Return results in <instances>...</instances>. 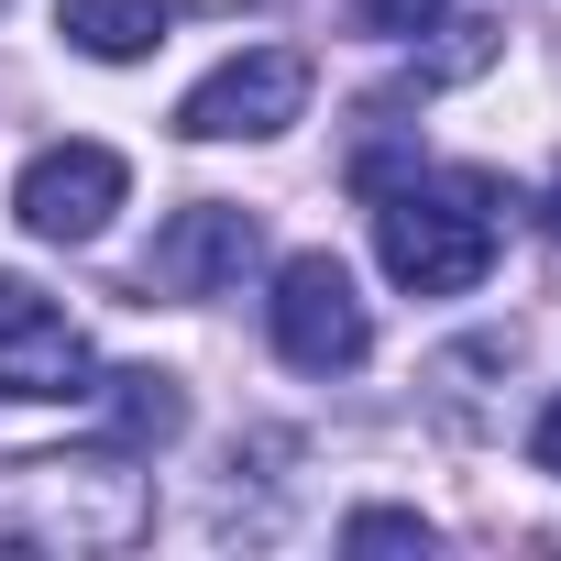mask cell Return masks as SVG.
<instances>
[{
	"label": "cell",
	"mask_w": 561,
	"mask_h": 561,
	"mask_svg": "<svg viewBox=\"0 0 561 561\" xmlns=\"http://www.w3.org/2000/svg\"><path fill=\"white\" fill-rule=\"evenodd\" d=\"M539 220H550V242H561V165H550V198H539Z\"/></svg>",
	"instance_id": "13"
},
{
	"label": "cell",
	"mask_w": 561,
	"mask_h": 561,
	"mask_svg": "<svg viewBox=\"0 0 561 561\" xmlns=\"http://www.w3.org/2000/svg\"><path fill=\"white\" fill-rule=\"evenodd\" d=\"M298 111H309V56L298 45H242V56H220L176 100V133L187 144H264V133H287Z\"/></svg>",
	"instance_id": "4"
},
{
	"label": "cell",
	"mask_w": 561,
	"mask_h": 561,
	"mask_svg": "<svg viewBox=\"0 0 561 561\" xmlns=\"http://www.w3.org/2000/svg\"><path fill=\"white\" fill-rule=\"evenodd\" d=\"M253 264H264V220L231 209V198H198V209H176V220L154 231L144 287H165V298H220V287H242Z\"/></svg>",
	"instance_id": "7"
},
{
	"label": "cell",
	"mask_w": 561,
	"mask_h": 561,
	"mask_svg": "<svg viewBox=\"0 0 561 561\" xmlns=\"http://www.w3.org/2000/svg\"><path fill=\"white\" fill-rule=\"evenodd\" d=\"M342 550H430V517H408V506H353V517H342Z\"/></svg>",
	"instance_id": "10"
},
{
	"label": "cell",
	"mask_w": 561,
	"mask_h": 561,
	"mask_svg": "<svg viewBox=\"0 0 561 561\" xmlns=\"http://www.w3.org/2000/svg\"><path fill=\"white\" fill-rule=\"evenodd\" d=\"M89 386H100V364H89L78 320L45 309L23 275H0V397H12V408H67Z\"/></svg>",
	"instance_id": "5"
},
{
	"label": "cell",
	"mask_w": 561,
	"mask_h": 561,
	"mask_svg": "<svg viewBox=\"0 0 561 561\" xmlns=\"http://www.w3.org/2000/svg\"><path fill=\"white\" fill-rule=\"evenodd\" d=\"M528 462H539V473H561V397L539 408V430H528Z\"/></svg>",
	"instance_id": "12"
},
{
	"label": "cell",
	"mask_w": 561,
	"mask_h": 561,
	"mask_svg": "<svg viewBox=\"0 0 561 561\" xmlns=\"http://www.w3.org/2000/svg\"><path fill=\"white\" fill-rule=\"evenodd\" d=\"M122 154L111 144H45L34 165H23V187H12V209H23V231L34 242H100L111 231V209H122Z\"/></svg>",
	"instance_id": "6"
},
{
	"label": "cell",
	"mask_w": 561,
	"mask_h": 561,
	"mask_svg": "<svg viewBox=\"0 0 561 561\" xmlns=\"http://www.w3.org/2000/svg\"><path fill=\"white\" fill-rule=\"evenodd\" d=\"M154 528V484L133 451H56V462H0V539L23 550H133Z\"/></svg>",
	"instance_id": "1"
},
{
	"label": "cell",
	"mask_w": 561,
	"mask_h": 561,
	"mask_svg": "<svg viewBox=\"0 0 561 561\" xmlns=\"http://www.w3.org/2000/svg\"><path fill=\"white\" fill-rule=\"evenodd\" d=\"M89 397L111 408V440H122V451H165V440L187 430V386L154 375V364H122V375H100Z\"/></svg>",
	"instance_id": "8"
},
{
	"label": "cell",
	"mask_w": 561,
	"mask_h": 561,
	"mask_svg": "<svg viewBox=\"0 0 561 561\" xmlns=\"http://www.w3.org/2000/svg\"><path fill=\"white\" fill-rule=\"evenodd\" d=\"M264 331L298 375H353L375 353V309L353 298V275L331 253H287L275 264V298H264Z\"/></svg>",
	"instance_id": "3"
},
{
	"label": "cell",
	"mask_w": 561,
	"mask_h": 561,
	"mask_svg": "<svg viewBox=\"0 0 561 561\" xmlns=\"http://www.w3.org/2000/svg\"><path fill=\"white\" fill-rule=\"evenodd\" d=\"M440 12H451V0H353V23H364V34H386V45H397V34H430Z\"/></svg>",
	"instance_id": "11"
},
{
	"label": "cell",
	"mask_w": 561,
	"mask_h": 561,
	"mask_svg": "<svg viewBox=\"0 0 561 561\" xmlns=\"http://www.w3.org/2000/svg\"><path fill=\"white\" fill-rule=\"evenodd\" d=\"M56 34H67L78 56H100V67H133V56L165 45V0H67Z\"/></svg>",
	"instance_id": "9"
},
{
	"label": "cell",
	"mask_w": 561,
	"mask_h": 561,
	"mask_svg": "<svg viewBox=\"0 0 561 561\" xmlns=\"http://www.w3.org/2000/svg\"><path fill=\"white\" fill-rule=\"evenodd\" d=\"M375 253L408 298H473L484 264H495V187L484 176H408L375 187Z\"/></svg>",
	"instance_id": "2"
}]
</instances>
